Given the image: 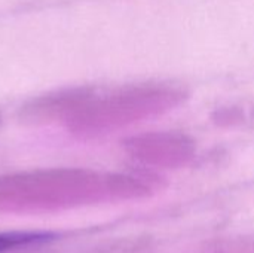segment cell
Segmentation results:
<instances>
[{"instance_id": "1", "label": "cell", "mask_w": 254, "mask_h": 253, "mask_svg": "<svg viewBox=\"0 0 254 253\" xmlns=\"http://www.w3.org/2000/svg\"><path fill=\"white\" fill-rule=\"evenodd\" d=\"M180 94L167 88H131L107 97L89 95L67 122L80 136L106 133L173 107Z\"/></svg>"}, {"instance_id": "2", "label": "cell", "mask_w": 254, "mask_h": 253, "mask_svg": "<svg viewBox=\"0 0 254 253\" xmlns=\"http://www.w3.org/2000/svg\"><path fill=\"white\" fill-rule=\"evenodd\" d=\"M91 94L85 89H65L39 95L19 109V121L27 125L67 122Z\"/></svg>"}, {"instance_id": "3", "label": "cell", "mask_w": 254, "mask_h": 253, "mask_svg": "<svg viewBox=\"0 0 254 253\" xmlns=\"http://www.w3.org/2000/svg\"><path fill=\"white\" fill-rule=\"evenodd\" d=\"M49 233H4L0 234V253L52 240Z\"/></svg>"}]
</instances>
